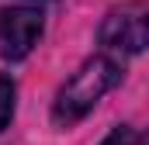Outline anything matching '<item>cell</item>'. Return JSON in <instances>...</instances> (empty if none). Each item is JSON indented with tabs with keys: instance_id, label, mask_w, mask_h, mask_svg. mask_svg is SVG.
Here are the masks:
<instances>
[{
	"instance_id": "cell-1",
	"label": "cell",
	"mask_w": 149,
	"mask_h": 145,
	"mask_svg": "<svg viewBox=\"0 0 149 145\" xmlns=\"http://www.w3.org/2000/svg\"><path fill=\"white\" fill-rule=\"evenodd\" d=\"M121 79V66L108 59V55H97V59H87L80 69L66 79V86L56 93V104H52V121L59 128H70L76 124L80 117H87L94 104L111 90L118 86Z\"/></svg>"
},
{
	"instance_id": "cell-2",
	"label": "cell",
	"mask_w": 149,
	"mask_h": 145,
	"mask_svg": "<svg viewBox=\"0 0 149 145\" xmlns=\"http://www.w3.org/2000/svg\"><path fill=\"white\" fill-rule=\"evenodd\" d=\"M101 45L114 55H139L149 45V0L111 10L101 24Z\"/></svg>"
},
{
	"instance_id": "cell-3",
	"label": "cell",
	"mask_w": 149,
	"mask_h": 145,
	"mask_svg": "<svg viewBox=\"0 0 149 145\" xmlns=\"http://www.w3.org/2000/svg\"><path fill=\"white\" fill-rule=\"evenodd\" d=\"M42 35V14L31 7H10L0 10V55L10 62H21Z\"/></svg>"
},
{
	"instance_id": "cell-4",
	"label": "cell",
	"mask_w": 149,
	"mask_h": 145,
	"mask_svg": "<svg viewBox=\"0 0 149 145\" xmlns=\"http://www.w3.org/2000/svg\"><path fill=\"white\" fill-rule=\"evenodd\" d=\"M10 117H14V83L10 76H0V131L7 128Z\"/></svg>"
},
{
	"instance_id": "cell-5",
	"label": "cell",
	"mask_w": 149,
	"mask_h": 145,
	"mask_svg": "<svg viewBox=\"0 0 149 145\" xmlns=\"http://www.w3.org/2000/svg\"><path fill=\"white\" fill-rule=\"evenodd\" d=\"M101 145H142V142H139V135H135L132 128H114Z\"/></svg>"
},
{
	"instance_id": "cell-6",
	"label": "cell",
	"mask_w": 149,
	"mask_h": 145,
	"mask_svg": "<svg viewBox=\"0 0 149 145\" xmlns=\"http://www.w3.org/2000/svg\"><path fill=\"white\" fill-rule=\"evenodd\" d=\"M142 145H149V138H146V142H142Z\"/></svg>"
}]
</instances>
